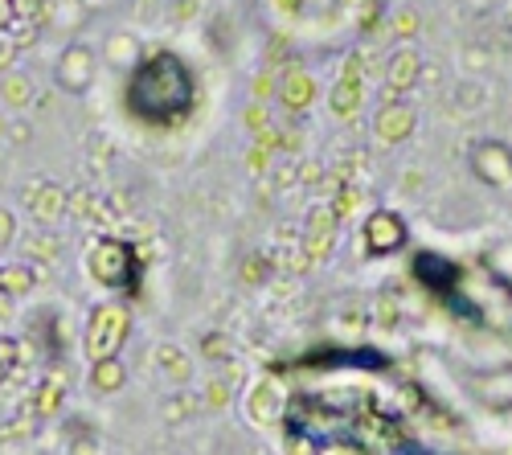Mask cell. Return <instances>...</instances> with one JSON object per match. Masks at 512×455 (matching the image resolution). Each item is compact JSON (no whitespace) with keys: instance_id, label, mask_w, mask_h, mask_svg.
<instances>
[{"instance_id":"6da1fadb","label":"cell","mask_w":512,"mask_h":455,"mask_svg":"<svg viewBox=\"0 0 512 455\" xmlns=\"http://www.w3.org/2000/svg\"><path fill=\"white\" fill-rule=\"evenodd\" d=\"M123 103L148 128H173L197 103V78L177 54H148L132 66L123 87Z\"/></svg>"},{"instance_id":"7a4b0ae2","label":"cell","mask_w":512,"mask_h":455,"mask_svg":"<svg viewBox=\"0 0 512 455\" xmlns=\"http://www.w3.org/2000/svg\"><path fill=\"white\" fill-rule=\"evenodd\" d=\"M127 341V308L123 304H103L91 312V328H87V357L99 361H115L119 345Z\"/></svg>"},{"instance_id":"3957f363","label":"cell","mask_w":512,"mask_h":455,"mask_svg":"<svg viewBox=\"0 0 512 455\" xmlns=\"http://www.w3.org/2000/svg\"><path fill=\"white\" fill-rule=\"evenodd\" d=\"M136 267V255H132V246H123L115 238H103L95 251H91V275L107 287H123L127 283V271Z\"/></svg>"},{"instance_id":"277c9868","label":"cell","mask_w":512,"mask_h":455,"mask_svg":"<svg viewBox=\"0 0 512 455\" xmlns=\"http://www.w3.org/2000/svg\"><path fill=\"white\" fill-rule=\"evenodd\" d=\"M95 82V50L91 46H66L58 58V87L66 95H87Z\"/></svg>"},{"instance_id":"5b68a950","label":"cell","mask_w":512,"mask_h":455,"mask_svg":"<svg viewBox=\"0 0 512 455\" xmlns=\"http://www.w3.org/2000/svg\"><path fill=\"white\" fill-rule=\"evenodd\" d=\"M0 95H5L9 107H29V99H33V78H29V74H17V70L0 74Z\"/></svg>"},{"instance_id":"8992f818","label":"cell","mask_w":512,"mask_h":455,"mask_svg":"<svg viewBox=\"0 0 512 455\" xmlns=\"http://www.w3.org/2000/svg\"><path fill=\"white\" fill-rule=\"evenodd\" d=\"M283 103L295 107V111L312 103V78H308L304 70H291V74L283 78Z\"/></svg>"},{"instance_id":"52a82bcc","label":"cell","mask_w":512,"mask_h":455,"mask_svg":"<svg viewBox=\"0 0 512 455\" xmlns=\"http://www.w3.org/2000/svg\"><path fill=\"white\" fill-rule=\"evenodd\" d=\"M29 205L41 218H58V210L66 205V193L58 185H37V193H29Z\"/></svg>"},{"instance_id":"ba28073f","label":"cell","mask_w":512,"mask_h":455,"mask_svg":"<svg viewBox=\"0 0 512 455\" xmlns=\"http://www.w3.org/2000/svg\"><path fill=\"white\" fill-rule=\"evenodd\" d=\"M107 62H119V66H136L140 62V46L132 33H115L107 41Z\"/></svg>"},{"instance_id":"9c48e42d","label":"cell","mask_w":512,"mask_h":455,"mask_svg":"<svg viewBox=\"0 0 512 455\" xmlns=\"http://www.w3.org/2000/svg\"><path fill=\"white\" fill-rule=\"evenodd\" d=\"M50 5L54 0H13V21H25V25H41L50 17Z\"/></svg>"},{"instance_id":"30bf717a","label":"cell","mask_w":512,"mask_h":455,"mask_svg":"<svg viewBox=\"0 0 512 455\" xmlns=\"http://www.w3.org/2000/svg\"><path fill=\"white\" fill-rule=\"evenodd\" d=\"M119 382H123L119 361H99V365H95V390H115Z\"/></svg>"},{"instance_id":"8fae6325","label":"cell","mask_w":512,"mask_h":455,"mask_svg":"<svg viewBox=\"0 0 512 455\" xmlns=\"http://www.w3.org/2000/svg\"><path fill=\"white\" fill-rule=\"evenodd\" d=\"M17 41H13V33L5 29V33H0V74H9L13 70V62H17Z\"/></svg>"},{"instance_id":"7c38bea8","label":"cell","mask_w":512,"mask_h":455,"mask_svg":"<svg viewBox=\"0 0 512 455\" xmlns=\"http://www.w3.org/2000/svg\"><path fill=\"white\" fill-rule=\"evenodd\" d=\"M0 283H5L13 296H21L25 287H29V271L25 267H9V271H0Z\"/></svg>"},{"instance_id":"4fadbf2b","label":"cell","mask_w":512,"mask_h":455,"mask_svg":"<svg viewBox=\"0 0 512 455\" xmlns=\"http://www.w3.org/2000/svg\"><path fill=\"white\" fill-rule=\"evenodd\" d=\"M13 234H17L13 214H9V210H0V246H9V242H13Z\"/></svg>"},{"instance_id":"5bb4252c","label":"cell","mask_w":512,"mask_h":455,"mask_svg":"<svg viewBox=\"0 0 512 455\" xmlns=\"http://www.w3.org/2000/svg\"><path fill=\"white\" fill-rule=\"evenodd\" d=\"M13 29V0H0V33Z\"/></svg>"},{"instance_id":"9a60e30c","label":"cell","mask_w":512,"mask_h":455,"mask_svg":"<svg viewBox=\"0 0 512 455\" xmlns=\"http://www.w3.org/2000/svg\"><path fill=\"white\" fill-rule=\"evenodd\" d=\"M160 357H177V349H160ZM168 365H173V374H177V378L185 374V365H181V361H168Z\"/></svg>"},{"instance_id":"2e32d148","label":"cell","mask_w":512,"mask_h":455,"mask_svg":"<svg viewBox=\"0 0 512 455\" xmlns=\"http://www.w3.org/2000/svg\"><path fill=\"white\" fill-rule=\"evenodd\" d=\"M246 119H250V123H267V115H263L259 107H250V111H246Z\"/></svg>"},{"instance_id":"e0dca14e","label":"cell","mask_w":512,"mask_h":455,"mask_svg":"<svg viewBox=\"0 0 512 455\" xmlns=\"http://www.w3.org/2000/svg\"><path fill=\"white\" fill-rule=\"evenodd\" d=\"M82 5H87V9H95V5H103V0H82Z\"/></svg>"}]
</instances>
